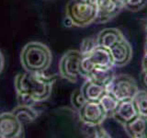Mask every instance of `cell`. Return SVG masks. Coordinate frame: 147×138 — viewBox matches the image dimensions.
<instances>
[{
    "mask_svg": "<svg viewBox=\"0 0 147 138\" xmlns=\"http://www.w3.org/2000/svg\"><path fill=\"white\" fill-rule=\"evenodd\" d=\"M54 79L42 73L26 71L18 74L15 78L17 93L32 99L35 102L46 100L53 92Z\"/></svg>",
    "mask_w": 147,
    "mask_h": 138,
    "instance_id": "6da1fadb",
    "label": "cell"
},
{
    "mask_svg": "<svg viewBox=\"0 0 147 138\" xmlns=\"http://www.w3.org/2000/svg\"><path fill=\"white\" fill-rule=\"evenodd\" d=\"M53 61L51 50L40 41H30L23 47L20 62L26 71L43 73L50 67Z\"/></svg>",
    "mask_w": 147,
    "mask_h": 138,
    "instance_id": "7a4b0ae2",
    "label": "cell"
},
{
    "mask_svg": "<svg viewBox=\"0 0 147 138\" xmlns=\"http://www.w3.org/2000/svg\"><path fill=\"white\" fill-rule=\"evenodd\" d=\"M66 16L71 18L74 26L85 27L96 20L98 7L90 2L72 0L66 7Z\"/></svg>",
    "mask_w": 147,
    "mask_h": 138,
    "instance_id": "3957f363",
    "label": "cell"
},
{
    "mask_svg": "<svg viewBox=\"0 0 147 138\" xmlns=\"http://www.w3.org/2000/svg\"><path fill=\"white\" fill-rule=\"evenodd\" d=\"M106 89L119 101L132 99L139 90L135 79L128 75L115 76Z\"/></svg>",
    "mask_w": 147,
    "mask_h": 138,
    "instance_id": "277c9868",
    "label": "cell"
},
{
    "mask_svg": "<svg viewBox=\"0 0 147 138\" xmlns=\"http://www.w3.org/2000/svg\"><path fill=\"white\" fill-rule=\"evenodd\" d=\"M83 54L80 51L69 50L64 53L59 64L61 76L70 82H76L81 76V61Z\"/></svg>",
    "mask_w": 147,
    "mask_h": 138,
    "instance_id": "5b68a950",
    "label": "cell"
},
{
    "mask_svg": "<svg viewBox=\"0 0 147 138\" xmlns=\"http://www.w3.org/2000/svg\"><path fill=\"white\" fill-rule=\"evenodd\" d=\"M78 112H79V117L82 122L93 124V125L101 124L107 117L99 101L86 100V102Z\"/></svg>",
    "mask_w": 147,
    "mask_h": 138,
    "instance_id": "8992f818",
    "label": "cell"
},
{
    "mask_svg": "<svg viewBox=\"0 0 147 138\" xmlns=\"http://www.w3.org/2000/svg\"><path fill=\"white\" fill-rule=\"evenodd\" d=\"M23 124L11 112L0 114V138H16L22 133Z\"/></svg>",
    "mask_w": 147,
    "mask_h": 138,
    "instance_id": "52a82bcc",
    "label": "cell"
},
{
    "mask_svg": "<svg viewBox=\"0 0 147 138\" xmlns=\"http://www.w3.org/2000/svg\"><path fill=\"white\" fill-rule=\"evenodd\" d=\"M113 59L114 66H123L131 61L132 49L128 41L123 38L109 49Z\"/></svg>",
    "mask_w": 147,
    "mask_h": 138,
    "instance_id": "ba28073f",
    "label": "cell"
},
{
    "mask_svg": "<svg viewBox=\"0 0 147 138\" xmlns=\"http://www.w3.org/2000/svg\"><path fill=\"white\" fill-rule=\"evenodd\" d=\"M96 7H98V16L96 20L98 18L100 21L104 22L116 16L121 10L123 5L118 0H98Z\"/></svg>",
    "mask_w": 147,
    "mask_h": 138,
    "instance_id": "9c48e42d",
    "label": "cell"
},
{
    "mask_svg": "<svg viewBox=\"0 0 147 138\" xmlns=\"http://www.w3.org/2000/svg\"><path fill=\"white\" fill-rule=\"evenodd\" d=\"M137 115L138 113L132 99H126L119 101L112 117L117 122L124 125L125 123L131 121L133 118H135Z\"/></svg>",
    "mask_w": 147,
    "mask_h": 138,
    "instance_id": "30bf717a",
    "label": "cell"
},
{
    "mask_svg": "<svg viewBox=\"0 0 147 138\" xmlns=\"http://www.w3.org/2000/svg\"><path fill=\"white\" fill-rule=\"evenodd\" d=\"M87 56L90 62L93 64L95 67H113V59L110 53V51L108 48L102 46H96L95 50L89 53Z\"/></svg>",
    "mask_w": 147,
    "mask_h": 138,
    "instance_id": "8fae6325",
    "label": "cell"
},
{
    "mask_svg": "<svg viewBox=\"0 0 147 138\" xmlns=\"http://www.w3.org/2000/svg\"><path fill=\"white\" fill-rule=\"evenodd\" d=\"M127 135L132 138H147V119L137 115L131 121L124 124Z\"/></svg>",
    "mask_w": 147,
    "mask_h": 138,
    "instance_id": "7c38bea8",
    "label": "cell"
},
{
    "mask_svg": "<svg viewBox=\"0 0 147 138\" xmlns=\"http://www.w3.org/2000/svg\"><path fill=\"white\" fill-rule=\"evenodd\" d=\"M123 38L124 37L119 30L116 28H107L98 33L96 37V43L98 46L110 49Z\"/></svg>",
    "mask_w": 147,
    "mask_h": 138,
    "instance_id": "4fadbf2b",
    "label": "cell"
},
{
    "mask_svg": "<svg viewBox=\"0 0 147 138\" xmlns=\"http://www.w3.org/2000/svg\"><path fill=\"white\" fill-rule=\"evenodd\" d=\"M107 89L104 86H101L98 83L87 79L81 87V92L86 100L89 101H98Z\"/></svg>",
    "mask_w": 147,
    "mask_h": 138,
    "instance_id": "5bb4252c",
    "label": "cell"
},
{
    "mask_svg": "<svg viewBox=\"0 0 147 138\" xmlns=\"http://www.w3.org/2000/svg\"><path fill=\"white\" fill-rule=\"evenodd\" d=\"M115 73L113 67H94L87 76V79H90L98 84L107 87L109 83L113 80Z\"/></svg>",
    "mask_w": 147,
    "mask_h": 138,
    "instance_id": "9a60e30c",
    "label": "cell"
},
{
    "mask_svg": "<svg viewBox=\"0 0 147 138\" xmlns=\"http://www.w3.org/2000/svg\"><path fill=\"white\" fill-rule=\"evenodd\" d=\"M12 113L15 115L22 124L30 123L34 122L38 117V112L30 105H20L12 110Z\"/></svg>",
    "mask_w": 147,
    "mask_h": 138,
    "instance_id": "2e32d148",
    "label": "cell"
},
{
    "mask_svg": "<svg viewBox=\"0 0 147 138\" xmlns=\"http://www.w3.org/2000/svg\"><path fill=\"white\" fill-rule=\"evenodd\" d=\"M132 101L138 115L147 119V90H138Z\"/></svg>",
    "mask_w": 147,
    "mask_h": 138,
    "instance_id": "e0dca14e",
    "label": "cell"
},
{
    "mask_svg": "<svg viewBox=\"0 0 147 138\" xmlns=\"http://www.w3.org/2000/svg\"><path fill=\"white\" fill-rule=\"evenodd\" d=\"M98 101L100 105L102 106V108L104 110V112H106L107 116H112L119 102L112 94H110L108 91H106V93L101 97Z\"/></svg>",
    "mask_w": 147,
    "mask_h": 138,
    "instance_id": "ac0fdd59",
    "label": "cell"
},
{
    "mask_svg": "<svg viewBox=\"0 0 147 138\" xmlns=\"http://www.w3.org/2000/svg\"><path fill=\"white\" fill-rule=\"evenodd\" d=\"M98 46V43H96V39H92V38H86L82 41L81 46H80V53L83 54V56L85 55H88L91 53L95 48Z\"/></svg>",
    "mask_w": 147,
    "mask_h": 138,
    "instance_id": "d6986e66",
    "label": "cell"
},
{
    "mask_svg": "<svg viewBox=\"0 0 147 138\" xmlns=\"http://www.w3.org/2000/svg\"><path fill=\"white\" fill-rule=\"evenodd\" d=\"M147 4V0H124L123 7L130 11H139Z\"/></svg>",
    "mask_w": 147,
    "mask_h": 138,
    "instance_id": "ffe728a7",
    "label": "cell"
},
{
    "mask_svg": "<svg viewBox=\"0 0 147 138\" xmlns=\"http://www.w3.org/2000/svg\"><path fill=\"white\" fill-rule=\"evenodd\" d=\"M85 102H86V99L82 94L81 89H76L73 92L71 95V104L74 108L77 110H79Z\"/></svg>",
    "mask_w": 147,
    "mask_h": 138,
    "instance_id": "44dd1931",
    "label": "cell"
},
{
    "mask_svg": "<svg viewBox=\"0 0 147 138\" xmlns=\"http://www.w3.org/2000/svg\"><path fill=\"white\" fill-rule=\"evenodd\" d=\"M94 67L95 66H93V64L90 62L88 57L83 56V59L81 61V76H85L87 78V76H89L90 72L93 70Z\"/></svg>",
    "mask_w": 147,
    "mask_h": 138,
    "instance_id": "7402d4cb",
    "label": "cell"
},
{
    "mask_svg": "<svg viewBox=\"0 0 147 138\" xmlns=\"http://www.w3.org/2000/svg\"><path fill=\"white\" fill-rule=\"evenodd\" d=\"M142 69L144 71H147V44H145V48H144V56L142 59Z\"/></svg>",
    "mask_w": 147,
    "mask_h": 138,
    "instance_id": "603a6c76",
    "label": "cell"
},
{
    "mask_svg": "<svg viewBox=\"0 0 147 138\" xmlns=\"http://www.w3.org/2000/svg\"><path fill=\"white\" fill-rule=\"evenodd\" d=\"M141 81L142 86L144 87V89L147 90V71H144L141 76Z\"/></svg>",
    "mask_w": 147,
    "mask_h": 138,
    "instance_id": "cb8c5ba5",
    "label": "cell"
},
{
    "mask_svg": "<svg viewBox=\"0 0 147 138\" xmlns=\"http://www.w3.org/2000/svg\"><path fill=\"white\" fill-rule=\"evenodd\" d=\"M63 24H64V26H65V27H72V26H74V23L71 20V18H69V17H67V16H66L65 18H64Z\"/></svg>",
    "mask_w": 147,
    "mask_h": 138,
    "instance_id": "d4e9b609",
    "label": "cell"
},
{
    "mask_svg": "<svg viewBox=\"0 0 147 138\" xmlns=\"http://www.w3.org/2000/svg\"><path fill=\"white\" fill-rule=\"evenodd\" d=\"M3 67H4V57H3L1 51H0V73L2 72Z\"/></svg>",
    "mask_w": 147,
    "mask_h": 138,
    "instance_id": "484cf974",
    "label": "cell"
},
{
    "mask_svg": "<svg viewBox=\"0 0 147 138\" xmlns=\"http://www.w3.org/2000/svg\"><path fill=\"white\" fill-rule=\"evenodd\" d=\"M145 30H146V40H145V44H147V23L145 26Z\"/></svg>",
    "mask_w": 147,
    "mask_h": 138,
    "instance_id": "4316f807",
    "label": "cell"
},
{
    "mask_svg": "<svg viewBox=\"0 0 147 138\" xmlns=\"http://www.w3.org/2000/svg\"><path fill=\"white\" fill-rule=\"evenodd\" d=\"M81 1H85V2H89V0H81Z\"/></svg>",
    "mask_w": 147,
    "mask_h": 138,
    "instance_id": "83f0119b",
    "label": "cell"
},
{
    "mask_svg": "<svg viewBox=\"0 0 147 138\" xmlns=\"http://www.w3.org/2000/svg\"><path fill=\"white\" fill-rule=\"evenodd\" d=\"M118 1H119V2H121V3H122V2L124 1V0H118Z\"/></svg>",
    "mask_w": 147,
    "mask_h": 138,
    "instance_id": "f1b7e54d",
    "label": "cell"
}]
</instances>
